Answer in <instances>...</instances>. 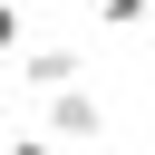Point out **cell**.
I'll use <instances>...</instances> for the list:
<instances>
[{"label":"cell","mask_w":155,"mask_h":155,"mask_svg":"<svg viewBox=\"0 0 155 155\" xmlns=\"http://www.w3.org/2000/svg\"><path fill=\"white\" fill-rule=\"evenodd\" d=\"M39 116H48V136H58V145H87V136L107 126V107H97L87 87H48V97H39Z\"/></svg>","instance_id":"6da1fadb"},{"label":"cell","mask_w":155,"mask_h":155,"mask_svg":"<svg viewBox=\"0 0 155 155\" xmlns=\"http://www.w3.org/2000/svg\"><path fill=\"white\" fill-rule=\"evenodd\" d=\"M19 87H29V97H48V87H78V58H68V48H29V58H19Z\"/></svg>","instance_id":"7a4b0ae2"},{"label":"cell","mask_w":155,"mask_h":155,"mask_svg":"<svg viewBox=\"0 0 155 155\" xmlns=\"http://www.w3.org/2000/svg\"><path fill=\"white\" fill-rule=\"evenodd\" d=\"M145 10H155V0H97V19H107V29H145Z\"/></svg>","instance_id":"3957f363"},{"label":"cell","mask_w":155,"mask_h":155,"mask_svg":"<svg viewBox=\"0 0 155 155\" xmlns=\"http://www.w3.org/2000/svg\"><path fill=\"white\" fill-rule=\"evenodd\" d=\"M0 155H68V145H58V136H10Z\"/></svg>","instance_id":"277c9868"},{"label":"cell","mask_w":155,"mask_h":155,"mask_svg":"<svg viewBox=\"0 0 155 155\" xmlns=\"http://www.w3.org/2000/svg\"><path fill=\"white\" fill-rule=\"evenodd\" d=\"M10 48H19V10L0 0V58H10Z\"/></svg>","instance_id":"5b68a950"}]
</instances>
